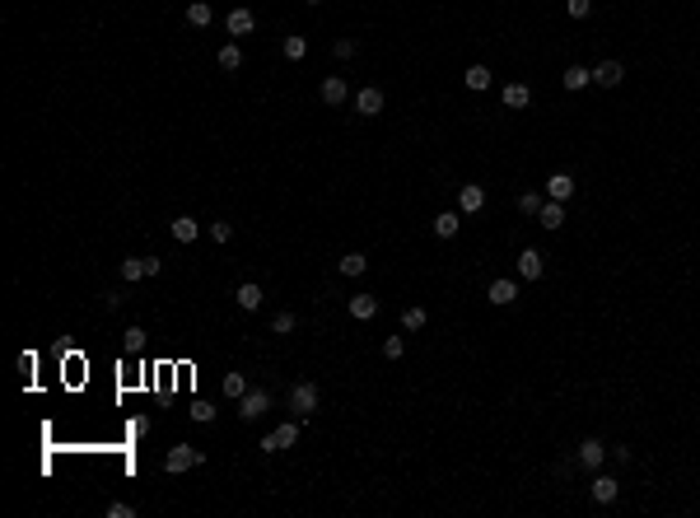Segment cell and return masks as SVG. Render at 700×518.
<instances>
[{"mask_svg": "<svg viewBox=\"0 0 700 518\" xmlns=\"http://www.w3.org/2000/svg\"><path fill=\"white\" fill-rule=\"evenodd\" d=\"M318 94H322L327 108H336V103H345V98H350V84H345L341 75H327L322 84H318Z\"/></svg>", "mask_w": 700, "mask_h": 518, "instance_id": "cell-8", "label": "cell"}, {"mask_svg": "<svg viewBox=\"0 0 700 518\" xmlns=\"http://www.w3.org/2000/svg\"><path fill=\"white\" fill-rule=\"evenodd\" d=\"M224 29H229L233 38H248V33L257 29V19H252V10H243V5H238V10H229V19H224Z\"/></svg>", "mask_w": 700, "mask_h": 518, "instance_id": "cell-14", "label": "cell"}, {"mask_svg": "<svg viewBox=\"0 0 700 518\" xmlns=\"http://www.w3.org/2000/svg\"><path fill=\"white\" fill-rule=\"evenodd\" d=\"M602 457H607V444L602 439H584V444H579V462H584L589 471L602 467Z\"/></svg>", "mask_w": 700, "mask_h": 518, "instance_id": "cell-17", "label": "cell"}, {"mask_svg": "<svg viewBox=\"0 0 700 518\" xmlns=\"http://www.w3.org/2000/svg\"><path fill=\"white\" fill-rule=\"evenodd\" d=\"M589 79H593V70H589V65H570V70H565V75H560V84H565V89H570V94H579V89H584V84H589Z\"/></svg>", "mask_w": 700, "mask_h": 518, "instance_id": "cell-21", "label": "cell"}, {"mask_svg": "<svg viewBox=\"0 0 700 518\" xmlns=\"http://www.w3.org/2000/svg\"><path fill=\"white\" fill-rule=\"evenodd\" d=\"M145 276H159V257H126L122 262V281L126 285L145 281Z\"/></svg>", "mask_w": 700, "mask_h": 518, "instance_id": "cell-4", "label": "cell"}, {"mask_svg": "<svg viewBox=\"0 0 700 518\" xmlns=\"http://www.w3.org/2000/svg\"><path fill=\"white\" fill-rule=\"evenodd\" d=\"M425 317H430V313H425L420 304H411V308L402 313V327H406V331H420V327H425Z\"/></svg>", "mask_w": 700, "mask_h": 518, "instance_id": "cell-29", "label": "cell"}, {"mask_svg": "<svg viewBox=\"0 0 700 518\" xmlns=\"http://www.w3.org/2000/svg\"><path fill=\"white\" fill-rule=\"evenodd\" d=\"M462 229V210H439L435 215V238H458Z\"/></svg>", "mask_w": 700, "mask_h": 518, "instance_id": "cell-16", "label": "cell"}, {"mask_svg": "<svg viewBox=\"0 0 700 518\" xmlns=\"http://www.w3.org/2000/svg\"><path fill=\"white\" fill-rule=\"evenodd\" d=\"M345 313L355 317V322H369V317L378 313V299H373V295H355L350 304H345Z\"/></svg>", "mask_w": 700, "mask_h": 518, "instance_id": "cell-19", "label": "cell"}, {"mask_svg": "<svg viewBox=\"0 0 700 518\" xmlns=\"http://www.w3.org/2000/svg\"><path fill=\"white\" fill-rule=\"evenodd\" d=\"M546 196H551V201H570V196H575V178H570V173H551V178H546Z\"/></svg>", "mask_w": 700, "mask_h": 518, "instance_id": "cell-13", "label": "cell"}, {"mask_svg": "<svg viewBox=\"0 0 700 518\" xmlns=\"http://www.w3.org/2000/svg\"><path fill=\"white\" fill-rule=\"evenodd\" d=\"M589 10H593V0H565V15L570 19H589Z\"/></svg>", "mask_w": 700, "mask_h": 518, "instance_id": "cell-33", "label": "cell"}, {"mask_svg": "<svg viewBox=\"0 0 700 518\" xmlns=\"http://www.w3.org/2000/svg\"><path fill=\"white\" fill-rule=\"evenodd\" d=\"M332 52H336L341 61H350V56H355V38H336V42H332Z\"/></svg>", "mask_w": 700, "mask_h": 518, "instance_id": "cell-36", "label": "cell"}, {"mask_svg": "<svg viewBox=\"0 0 700 518\" xmlns=\"http://www.w3.org/2000/svg\"><path fill=\"white\" fill-rule=\"evenodd\" d=\"M318 402H322L318 383H295V388H290V411H295L299 421H309L313 411H318Z\"/></svg>", "mask_w": 700, "mask_h": 518, "instance_id": "cell-1", "label": "cell"}, {"mask_svg": "<svg viewBox=\"0 0 700 518\" xmlns=\"http://www.w3.org/2000/svg\"><path fill=\"white\" fill-rule=\"evenodd\" d=\"M169 234H173V238H178V243H192V238H196V234H201V224H196V220H192V215H178V220H173V224H169Z\"/></svg>", "mask_w": 700, "mask_h": 518, "instance_id": "cell-20", "label": "cell"}, {"mask_svg": "<svg viewBox=\"0 0 700 518\" xmlns=\"http://www.w3.org/2000/svg\"><path fill=\"white\" fill-rule=\"evenodd\" d=\"M485 299H490L495 308H509L513 299H518V281H513V276H499V281H490V290H485Z\"/></svg>", "mask_w": 700, "mask_h": 518, "instance_id": "cell-5", "label": "cell"}, {"mask_svg": "<svg viewBox=\"0 0 700 518\" xmlns=\"http://www.w3.org/2000/svg\"><path fill=\"white\" fill-rule=\"evenodd\" d=\"M201 462H205V453L192 448V444H178V448L164 453V471H192V467H201Z\"/></svg>", "mask_w": 700, "mask_h": 518, "instance_id": "cell-2", "label": "cell"}, {"mask_svg": "<svg viewBox=\"0 0 700 518\" xmlns=\"http://www.w3.org/2000/svg\"><path fill=\"white\" fill-rule=\"evenodd\" d=\"M481 205H485V187H476V182H472V187H458V210H462V215H476Z\"/></svg>", "mask_w": 700, "mask_h": 518, "instance_id": "cell-15", "label": "cell"}, {"mask_svg": "<svg viewBox=\"0 0 700 518\" xmlns=\"http://www.w3.org/2000/svg\"><path fill=\"white\" fill-rule=\"evenodd\" d=\"M589 495H593L598 504H612L616 495H621V481H616V476H593V481H589Z\"/></svg>", "mask_w": 700, "mask_h": 518, "instance_id": "cell-11", "label": "cell"}, {"mask_svg": "<svg viewBox=\"0 0 700 518\" xmlns=\"http://www.w3.org/2000/svg\"><path fill=\"white\" fill-rule=\"evenodd\" d=\"M219 388H224V397H233V402H238V397L248 393V378L233 369V374H224V383H219Z\"/></svg>", "mask_w": 700, "mask_h": 518, "instance_id": "cell-26", "label": "cell"}, {"mask_svg": "<svg viewBox=\"0 0 700 518\" xmlns=\"http://www.w3.org/2000/svg\"><path fill=\"white\" fill-rule=\"evenodd\" d=\"M336 267H341V276H364V271H369V257H364V252H345Z\"/></svg>", "mask_w": 700, "mask_h": 518, "instance_id": "cell-24", "label": "cell"}, {"mask_svg": "<svg viewBox=\"0 0 700 518\" xmlns=\"http://www.w3.org/2000/svg\"><path fill=\"white\" fill-rule=\"evenodd\" d=\"M304 5H322V0H304Z\"/></svg>", "mask_w": 700, "mask_h": 518, "instance_id": "cell-41", "label": "cell"}, {"mask_svg": "<svg viewBox=\"0 0 700 518\" xmlns=\"http://www.w3.org/2000/svg\"><path fill=\"white\" fill-rule=\"evenodd\" d=\"M271 434H276V448H295V439H299V425H295V421H285V425H276Z\"/></svg>", "mask_w": 700, "mask_h": 518, "instance_id": "cell-27", "label": "cell"}, {"mask_svg": "<svg viewBox=\"0 0 700 518\" xmlns=\"http://www.w3.org/2000/svg\"><path fill=\"white\" fill-rule=\"evenodd\" d=\"M262 285H257V281H243V285H238V290H233V304H238V308H243V313H257V308H262Z\"/></svg>", "mask_w": 700, "mask_h": 518, "instance_id": "cell-6", "label": "cell"}, {"mask_svg": "<svg viewBox=\"0 0 700 518\" xmlns=\"http://www.w3.org/2000/svg\"><path fill=\"white\" fill-rule=\"evenodd\" d=\"M355 112H359V117H378V112H383V89L364 84V89L355 94Z\"/></svg>", "mask_w": 700, "mask_h": 518, "instance_id": "cell-10", "label": "cell"}, {"mask_svg": "<svg viewBox=\"0 0 700 518\" xmlns=\"http://www.w3.org/2000/svg\"><path fill=\"white\" fill-rule=\"evenodd\" d=\"M257 448H262V453H280V448H276V434H262V439H257Z\"/></svg>", "mask_w": 700, "mask_h": 518, "instance_id": "cell-40", "label": "cell"}, {"mask_svg": "<svg viewBox=\"0 0 700 518\" xmlns=\"http://www.w3.org/2000/svg\"><path fill=\"white\" fill-rule=\"evenodd\" d=\"M625 79V65L621 61H598L593 65V84H602V89H616Z\"/></svg>", "mask_w": 700, "mask_h": 518, "instance_id": "cell-9", "label": "cell"}, {"mask_svg": "<svg viewBox=\"0 0 700 518\" xmlns=\"http://www.w3.org/2000/svg\"><path fill=\"white\" fill-rule=\"evenodd\" d=\"M266 411H271V393H266V388H248V393L238 397V421H257Z\"/></svg>", "mask_w": 700, "mask_h": 518, "instance_id": "cell-3", "label": "cell"}, {"mask_svg": "<svg viewBox=\"0 0 700 518\" xmlns=\"http://www.w3.org/2000/svg\"><path fill=\"white\" fill-rule=\"evenodd\" d=\"M210 238H215V243H229V238H233V224H229V220H215V224H210Z\"/></svg>", "mask_w": 700, "mask_h": 518, "instance_id": "cell-35", "label": "cell"}, {"mask_svg": "<svg viewBox=\"0 0 700 518\" xmlns=\"http://www.w3.org/2000/svg\"><path fill=\"white\" fill-rule=\"evenodd\" d=\"M537 224H542V229H560V224H565V201H551V196H546L542 210H537Z\"/></svg>", "mask_w": 700, "mask_h": 518, "instance_id": "cell-18", "label": "cell"}, {"mask_svg": "<svg viewBox=\"0 0 700 518\" xmlns=\"http://www.w3.org/2000/svg\"><path fill=\"white\" fill-rule=\"evenodd\" d=\"M542 271H546V257L537 248L518 252V276H523V281H542Z\"/></svg>", "mask_w": 700, "mask_h": 518, "instance_id": "cell-7", "label": "cell"}, {"mask_svg": "<svg viewBox=\"0 0 700 518\" xmlns=\"http://www.w3.org/2000/svg\"><path fill=\"white\" fill-rule=\"evenodd\" d=\"M462 84L472 89V94H481V89H490V70H485V65H467Z\"/></svg>", "mask_w": 700, "mask_h": 518, "instance_id": "cell-23", "label": "cell"}, {"mask_svg": "<svg viewBox=\"0 0 700 518\" xmlns=\"http://www.w3.org/2000/svg\"><path fill=\"white\" fill-rule=\"evenodd\" d=\"M122 350H126V355L145 350V331H140V327H126V331H122Z\"/></svg>", "mask_w": 700, "mask_h": 518, "instance_id": "cell-28", "label": "cell"}, {"mask_svg": "<svg viewBox=\"0 0 700 518\" xmlns=\"http://www.w3.org/2000/svg\"><path fill=\"white\" fill-rule=\"evenodd\" d=\"M215 61H219V70H238V65H243V52H238V42H224Z\"/></svg>", "mask_w": 700, "mask_h": 518, "instance_id": "cell-25", "label": "cell"}, {"mask_svg": "<svg viewBox=\"0 0 700 518\" xmlns=\"http://www.w3.org/2000/svg\"><path fill=\"white\" fill-rule=\"evenodd\" d=\"M271 331H280V336H285V331H295V313H290V308L276 313V317H271Z\"/></svg>", "mask_w": 700, "mask_h": 518, "instance_id": "cell-34", "label": "cell"}, {"mask_svg": "<svg viewBox=\"0 0 700 518\" xmlns=\"http://www.w3.org/2000/svg\"><path fill=\"white\" fill-rule=\"evenodd\" d=\"M131 514H136V509H131V504H122V500L108 504V518H131Z\"/></svg>", "mask_w": 700, "mask_h": 518, "instance_id": "cell-38", "label": "cell"}, {"mask_svg": "<svg viewBox=\"0 0 700 518\" xmlns=\"http://www.w3.org/2000/svg\"><path fill=\"white\" fill-rule=\"evenodd\" d=\"M210 19H215V10H210L205 0H192V5H187V24H192V29H205Z\"/></svg>", "mask_w": 700, "mask_h": 518, "instance_id": "cell-22", "label": "cell"}, {"mask_svg": "<svg viewBox=\"0 0 700 518\" xmlns=\"http://www.w3.org/2000/svg\"><path fill=\"white\" fill-rule=\"evenodd\" d=\"M103 304H108V308H122L126 295H122V290H108V295H103Z\"/></svg>", "mask_w": 700, "mask_h": 518, "instance_id": "cell-39", "label": "cell"}, {"mask_svg": "<svg viewBox=\"0 0 700 518\" xmlns=\"http://www.w3.org/2000/svg\"><path fill=\"white\" fill-rule=\"evenodd\" d=\"M192 421H215V407H210V402H192Z\"/></svg>", "mask_w": 700, "mask_h": 518, "instance_id": "cell-37", "label": "cell"}, {"mask_svg": "<svg viewBox=\"0 0 700 518\" xmlns=\"http://www.w3.org/2000/svg\"><path fill=\"white\" fill-rule=\"evenodd\" d=\"M518 210H523V215H537V210H542V191H523V196H518Z\"/></svg>", "mask_w": 700, "mask_h": 518, "instance_id": "cell-32", "label": "cell"}, {"mask_svg": "<svg viewBox=\"0 0 700 518\" xmlns=\"http://www.w3.org/2000/svg\"><path fill=\"white\" fill-rule=\"evenodd\" d=\"M406 355V336H388L383 341V360H402Z\"/></svg>", "mask_w": 700, "mask_h": 518, "instance_id": "cell-31", "label": "cell"}, {"mask_svg": "<svg viewBox=\"0 0 700 518\" xmlns=\"http://www.w3.org/2000/svg\"><path fill=\"white\" fill-rule=\"evenodd\" d=\"M499 98H504V108L518 112V108H528V103H532V89L523 84V79H513V84H504V89H499Z\"/></svg>", "mask_w": 700, "mask_h": 518, "instance_id": "cell-12", "label": "cell"}, {"mask_svg": "<svg viewBox=\"0 0 700 518\" xmlns=\"http://www.w3.org/2000/svg\"><path fill=\"white\" fill-rule=\"evenodd\" d=\"M280 52H285L290 61H304V56H309V42H304V38H285V42H280Z\"/></svg>", "mask_w": 700, "mask_h": 518, "instance_id": "cell-30", "label": "cell"}]
</instances>
